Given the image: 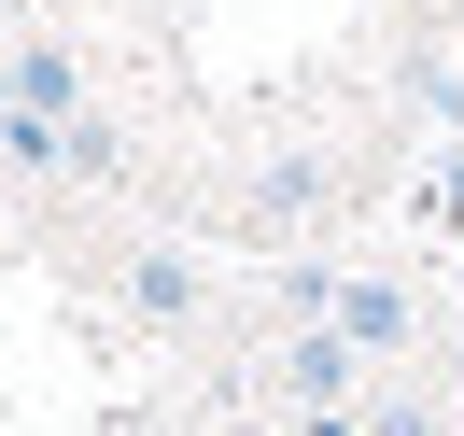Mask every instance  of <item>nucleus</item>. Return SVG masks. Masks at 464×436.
<instances>
[{"mask_svg": "<svg viewBox=\"0 0 464 436\" xmlns=\"http://www.w3.org/2000/svg\"><path fill=\"white\" fill-rule=\"evenodd\" d=\"M324 324H338L352 352H394V338H408V282H394V267H338V296H324Z\"/></svg>", "mask_w": 464, "mask_h": 436, "instance_id": "obj_3", "label": "nucleus"}, {"mask_svg": "<svg viewBox=\"0 0 464 436\" xmlns=\"http://www.w3.org/2000/svg\"><path fill=\"white\" fill-rule=\"evenodd\" d=\"M0 85H14V113L85 127V71H71V43H57V29H29V43H14V71H0Z\"/></svg>", "mask_w": 464, "mask_h": 436, "instance_id": "obj_2", "label": "nucleus"}, {"mask_svg": "<svg viewBox=\"0 0 464 436\" xmlns=\"http://www.w3.org/2000/svg\"><path fill=\"white\" fill-rule=\"evenodd\" d=\"M352 366H366V352H352L338 324H295V338L267 352V380H282L295 408H352Z\"/></svg>", "mask_w": 464, "mask_h": 436, "instance_id": "obj_1", "label": "nucleus"}, {"mask_svg": "<svg viewBox=\"0 0 464 436\" xmlns=\"http://www.w3.org/2000/svg\"><path fill=\"white\" fill-rule=\"evenodd\" d=\"M366 436H436V408H380V422Z\"/></svg>", "mask_w": 464, "mask_h": 436, "instance_id": "obj_5", "label": "nucleus"}, {"mask_svg": "<svg viewBox=\"0 0 464 436\" xmlns=\"http://www.w3.org/2000/svg\"><path fill=\"white\" fill-rule=\"evenodd\" d=\"M198 296H211L198 254H141V267H127V310H141V324H198Z\"/></svg>", "mask_w": 464, "mask_h": 436, "instance_id": "obj_4", "label": "nucleus"}, {"mask_svg": "<svg viewBox=\"0 0 464 436\" xmlns=\"http://www.w3.org/2000/svg\"><path fill=\"white\" fill-rule=\"evenodd\" d=\"M0 127H14V85H0Z\"/></svg>", "mask_w": 464, "mask_h": 436, "instance_id": "obj_6", "label": "nucleus"}]
</instances>
